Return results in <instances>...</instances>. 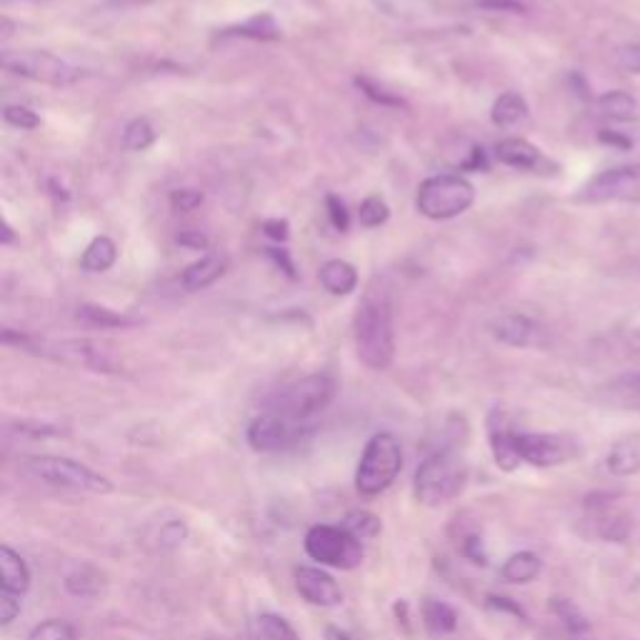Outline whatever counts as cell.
<instances>
[{
	"mask_svg": "<svg viewBox=\"0 0 640 640\" xmlns=\"http://www.w3.org/2000/svg\"><path fill=\"white\" fill-rule=\"evenodd\" d=\"M353 341L361 363L371 371H388L395 358L393 313L385 296H365L353 318Z\"/></svg>",
	"mask_w": 640,
	"mask_h": 640,
	"instance_id": "1",
	"label": "cell"
},
{
	"mask_svg": "<svg viewBox=\"0 0 640 640\" xmlns=\"http://www.w3.org/2000/svg\"><path fill=\"white\" fill-rule=\"evenodd\" d=\"M468 483V465L455 451H435L425 458L413 478L415 500L423 506H443L455 500Z\"/></svg>",
	"mask_w": 640,
	"mask_h": 640,
	"instance_id": "2",
	"label": "cell"
},
{
	"mask_svg": "<svg viewBox=\"0 0 640 640\" xmlns=\"http://www.w3.org/2000/svg\"><path fill=\"white\" fill-rule=\"evenodd\" d=\"M403 471V451L393 433H375L365 443L355 468V488L363 498H375L393 486Z\"/></svg>",
	"mask_w": 640,
	"mask_h": 640,
	"instance_id": "3",
	"label": "cell"
},
{
	"mask_svg": "<svg viewBox=\"0 0 640 640\" xmlns=\"http://www.w3.org/2000/svg\"><path fill=\"white\" fill-rule=\"evenodd\" d=\"M336 391L338 388L331 375H326V373L306 375L293 385L283 388V391L273 398V403H270L268 411L283 415V419L293 423L310 425V421H313L316 415L323 413L328 405L333 403Z\"/></svg>",
	"mask_w": 640,
	"mask_h": 640,
	"instance_id": "4",
	"label": "cell"
},
{
	"mask_svg": "<svg viewBox=\"0 0 640 640\" xmlns=\"http://www.w3.org/2000/svg\"><path fill=\"white\" fill-rule=\"evenodd\" d=\"M475 200V188L455 173H438L421 183L415 206L431 220H448L468 210Z\"/></svg>",
	"mask_w": 640,
	"mask_h": 640,
	"instance_id": "5",
	"label": "cell"
},
{
	"mask_svg": "<svg viewBox=\"0 0 640 640\" xmlns=\"http://www.w3.org/2000/svg\"><path fill=\"white\" fill-rule=\"evenodd\" d=\"M25 471L48 483V486L95 493V496L113 493V483L105 475L73 458H61V455H33V458L25 461Z\"/></svg>",
	"mask_w": 640,
	"mask_h": 640,
	"instance_id": "6",
	"label": "cell"
},
{
	"mask_svg": "<svg viewBox=\"0 0 640 640\" xmlns=\"http://www.w3.org/2000/svg\"><path fill=\"white\" fill-rule=\"evenodd\" d=\"M0 63H3L6 71L28 78V81L55 85V89L73 85L89 75L83 68L68 63L48 51H6L0 55Z\"/></svg>",
	"mask_w": 640,
	"mask_h": 640,
	"instance_id": "7",
	"label": "cell"
},
{
	"mask_svg": "<svg viewBox=\"0 0 640 640\" xmlns=\"http://www.w3.org/2000/svg\"><path fill=\"white\" fill-rule=\"evenodd\" d=\"M303 546L308 558H313L316 564L338 570H353L365 558L363 543L343 526H313L306 533Z\"/></svg>",
	"mask_w": 640,
	"mask_h": 640,
	"instance_id": "8",
	"label": "cell"
},
{
	"mask_svg": "<svg viewBox=\"0 0 640 640\" xmlns=\"http://www.w3.org/2000/svg\"><path fill=\"white\" fill-rule=\"evenodd\" d=\"M578 203H640V163L600 171L576 196Z\"/></svg>",
	"mask_w": 640,
	"mask_h": 640,
	"instance_id": "9",
	"label": "cell"
},
{
	"mask_svg": "<svg viewBox=\"0 0 640 640\" xmlns=\"http://www.w3.org/2000/svg\"><path fill=\"white\" fill-rule=\"evenodd\" d=\"M310 433V425L293 423L278 413H260L248 423L246 441L256 453H280L298 445Z\"/></svg>",
	"mask_w": 640,
	"mask_h": 640,
	"instance_id": "10",
	"label": "cell"
},
{
	"mask_svg": "<svg viewBox=\"0 0 640 640\" xmlns=\"http://www.w3.org/2000/svg\"><path fill=\"white\" fill-rule=\"evenodd\" d=\"M491 333L498 338L500 343L513 348H548L550 333L543 328L538 320H533L523 313H506L491 323Z\"/></svg>",
	"mask_w": 640,
	"mask_h": 640,
	"instance_id": "11",
	"label": "cell"
},
{
	"mask_svg": "<svg viewBox=\"0 0 640 640\" xmlns=\"http://www.w3.org/2000/svg\"><path fill=\"white\" fill-rule=\"evenodd\" d=\"M516 451L523 463L536 468H553L570 458L568 443L550 433H516Z\"/></svg>",
	"mask_w": 640,
	"mask_h": 640,
	"instance_id": "12",
	"label": "cell"
},
{
	"mask_svg": "<svg viewBox=\"0 0 640 640\" xmlns=\"http://www.w3.org/2000/svg\"><path fill=\"white\" fill-rule=\"evenodd\" d=\"M296 590L298 596L310 606L318 608H336L343 603V590L336 584L331 574H326L323 568L313 566H298L296 568Z\"/></svg>",
	"mask_w": 640,
	"mask_h": 640,
	"instance_id": "13",
	"label": "cell"
},
{
	"mask_svg": "<svg viewBox=\"0 0 640 640\" xmlns=\"http://www.w3.org/2000/svg\"><path fill=\"white\" fill-rule=\"evenodd\" d=\"M0 590L18 598L31 590V568L11 546H0Z\"/></svg>",
	"mask_w": 640,
	"mask_h": 640,
	"instance_id": "14",
	"label": "cell"
},
{
	"mask_svg": "<svg viewBox=\"0 0 640 640\" xmlns=\"http://www.w3.org/2000/svg\"><path fill=\"white\" fill-rule=\"evenodd\" d=\"M496 158L503 166L518 168V171H533L543 163V155L536 145L523 141V138H506L496 145Z\"/></svg>",
	"mask_w": 640,
	"mask_h": 640,
	"instance_id": "15",
	"label": "cell"
},
{
	"mask_svg": "<svg viewBox=\"0 0 640 640\" xmlns=\"http://www.w3.org/2000/svg\"><path fill=\"white\" fill-rule=\"evenodd\" d=\"M491 451L500 471H516L523 463L516 451V431H510L503 421H491Z\"/></svg>",
	"mask_w": 640,
	"mask_h": 640,
	"instance_id": "16",
	"label": "cell"
},
{
	"mask_svg": "<svg viewBox=\"0 0 640 640\" xmlns=\"http://www.w3.org/2000/svg\"><path fill=\"white\" fill-rule=\"evenodd\" d=\"M228 270V258L223 254H208L203 256L198 264H193L186 268V273H183V286L188 290H203L216 283L218 278H223V273Z\"/></svg>",
	"mask_w": 640,
	"mask_h": 640,
	"instance_id": "17",
	"label": "cell"
},
{
	"mask_svg": "<svg viewBox=\"0 0 640 640\" xmlns=\"http://www.w3.org/2000/svg\"><path fill=\"white\" fill-rule=\"evenodd\" d=\"M606 468L616 478H628V475L640 473V435L618 441L606 455Z\"/></svg>",
	"mask_w": 640,
	"mask_h": 640,
	"instance_id": "18",
	"label": "cell"
},
{
	"mask_svg": "<svg viewBox=\"0 0 640 640\" xmlns=\"http://www.w3.org/2000/svg\"><path fill=\"white\" fill-rule=\"evenodd\" d=\"M596 109L600 118H606L610 123H630L638 118V101L626 91L603 93L596 101Z\"/></svg>",
	"mask_w": 640,
	"mask_h": 640,
	"instance_id": "19",
	"label": "cell"
},
{
	"mask_svg": "<svg viewBox=\"0 0 640 640\" xmlns=\"http://www.w3.org/2000/svg\"><path fill=\"white\" fill-rule=\"evenodd\" d=\"M421 618L423 626L429 630L431 636H451L455 628H458V613L455 608L443 603V600H423L421 606Z\"/></svg>",
	"mask_w": 640,
	"mask_h": 640,
	"instance_id": "20",
	"label": "cell"
},
{
	"mask_svg": "<svg viewBox=\"0 0 640 640\" xmlns=\"http://www.w3.org/2000/svg\"><path fill=\"white\" fill-rule=\"evenodd\" d=\"M318 278L328 293L333 296L353 293L358 286L355 268L351 264H345V260H328V264H323V268H320Z\"/></svg>",
	"mask_w": 640,
	"mask_h": 640,
	"instance_id": "21",
	"label": "cell"
},
{
	"mask_svg": "<svg viewBox=\"0 0 640 640\" xmlns=\"http://www.w3.org/2000/svg\"><path fill=\"white\" fill-rule=\"evenodd\" d=\"M540 568H543V560L536 556V553L520 550V553H513L506 564H503L500 576L503 580H508V584L523 586V584H530V580H536Z\"/></svg>",
	"mask_w": 640,
	"mask_h": 640,
	"instance_id": "22",
	"label": "cell"
},
{
	"mask_svg": "<svg viewBox=\"0 0 640 640\" xmlns=\"http://www.w3.org/2000/svg\"><path fill=\"white\" fill-rule=\"evenodd\" d=\"M491 118L500 128H510V125H518L520 121L528 118V103L523 101V95L518 93H503L500 99L493 103Z\"/></svg>",
	"mask_w": 640,
	"mask_h": 640,
	"instance_id": "23",
	"label": "cell"
},
{
	"mask_svg": "<svg viewBox=\"0 0 640 640\" xmlns=\"http://www.w3.org/2000/svg\"><path fill=\"white\" fill-rule=\"evenodd\" d=\"M115 258H118V248L111 238H95L93 244L85 248V254L81 258V268L89 270V273H105L113 264Z\"/></svg>",
	"mask_w": 640,
	"mask_h": 640,
	"instance_id": "24",
	"label": "cell"
},
{
	"mask_svg": "<svg viewBox=\"0 0 640 640\" xmlns=\"http://www.w3.org/2000/svg\"><path fill=\"white\" fill-rule=\"evenodd\" d=\"M78 320H83V323H89L93 328H131L141 323V320L115 313V310L101 306H81L78 308Z\"/></svg>",
	"mask_w": 640,
	"mask_h": 640,
	"instance_id": "25",
	"label": "cell"
},
{
	"mask_svg": "<svg viewBox=\"0 0 640 640\" xmlns=\"http://www.w3.org/2000/svg\"><path fill=\"white\" fill-rule=\"evenodd\" d=\"M341 526L361 543L378 538V536H381V530H383L381 518H378L375 513H371V510H351L343 518Z\"/></svg>",
	"mask_w": 640,
	"mask_h": 640,
	"instance_id": "26",
	"label": "cell"
},
{
	"mask_svg": "<svg viewBox=\"0 0 640 640\" xmlns=\"http://www.w3.org/2000/svg\"><path fill=\"white\" fill-rule=\"evenodd\" d=\"M550 610L558 616V620L566 626L570 636H584L590 630L588 618L580 613V608L576 603H570L568 598H553Z\"/></svg>",
	"mask_w": 640,
	"mask_h": 640,
	"instance_id": "27",
	"label": "cell"
},
{
	"mask_svg": "<svg viewBox=\"0 0 640 640\" xmlns=\"http://www.w3.org/2000/svg\"><path fill=\"white\" fill-rule=\"evenodd\" d=\"M228 33L233 35H244V38H256V41H273V38L280 35V28L273 21V16H256L246 21L244 25H236L230 28Z\"/></svg>",
	"mask_w": 640,
	"mask_h": 640,
	"instance_id": "28",
	"label": "cell"
},
{
	"mask_svg": "<svg viewBox=\"0 0 640 640\" xmlns=\"http://www.w3.org/2000/svg\"><path fill=\"white\" fill-rule=\"evenodd\" d=\"M598 518V536L606 538V540H613V543H623L630 533V520L623 513H610V506L600 508Z\"/></svg>",
	"mask_w": 640,
	"mask_h": 640,
	"instance_id": "29",
	"label": "cell"
},
{
	"mask_svg": "<svg viewBox=\"0 0 640 640\" xmlns=\"http://www.w3.org/2000/svg\"><path fill=\"white\" fill-rule=\"evenodd\" d=\"M258 633L264 640H300L296 628L288 623L286 618L276 613H260L258 616Z\"/></svg>",
	"mask_w": 640,
	"mask_h": 640,
	"instance_id": "30",
	"label": "cell"
},
{
	"mask_svg": "<svg viewBox=\"0 0 640 640\" xmlns=\"http://www.w3.org/2000/svg\"><path fill=\"white\" fill-rule=\"evenodd\" d=\"M155 141L153 125L145 118H135L123 131V145L128 151H148Z\"/></svg>",
	"mask_w": 640,
	"mask_h": 640,
	"instance_id": "31",
	"label": "cell"
},
{
	"mask_svg": "<svg viewBox=\"0 0 640 640\" xmlns=\"http://www.w3.org/2000/svg\"><path fill=\"white\" fill-rule=\"evenodd\" d=\"M65 588L68 593H73L78 598H91L101 590V578L99 574H93L91 568H81L65 578Z\"/></svg>",
	"mask_w": 640,
	"mask_h": 640,
	"instance_id": "32",
	"label": "cell"
},
{
	"mask_svg": "<svg viewBox=\"0 0 640 640\" xmlns=\"http://www.w3.org/2000/svg\"><path fill=\"white\" fill-rule=\"evenodd\" d=\"M610 393L620 398V403L640 405V371L620 373L613 383H610Z\"/></svg>",
	"mask_w": 640,
	"mask_h": 640,
	"instance_id": "33",
	"label": "cell"
},
{
	"mask_svg": "<svg viewBox=\"0 0 640 640\" xmlns=\"http://www.w3.org/2000/svg\"><path fill=\"white\" fill-rule=\"evenodd\" d=\"M388 216H391V210H388V203L381 196H368L361 203V208H358V220H361V226L365 228L383 226Z\"/></svg>",
	"mask_w": 640,
	"mask_h": 640,
	"instance_id": "34",
	"label": "cell"
},
{
	"mask_svg": "<svg viewBox=\"0 0 640 640\" xmlns=\"http://www.w3.org/2000/svg\"><path fill=\"white\" fill-rule=\"evenodd\" d=\"M28 640H75V630L71 623H65V620H43V623H38Z\"/></svg>",
	"mask_w": 640,
	"mask_h": 640,
	"instance_id": "35",
	"label": "cell"
},
{
	"mask_svg": "<svg viewBox=\"0 0 640 640\" xmlns=\"http://www.w3.org/2000/svg\"><path fill=\"white\" fill-rule=\"evenodd\" d=\"M613 63L618 71L640 75V43H626L618 45L613 51Z\"/></svg>",
	"mask_w": 640,
	"mask_h": 640,
	"instance_id": "36",
	"label": "cell"
},
{
	"mask_svg": "<svg viewBox=\"0 0 640 640\" xmlns=\"http://www.w3.org/2000/svg\"><path fill=\"white\" fill-rule=\"evenodd\" d=\"M373 6L378 11L391 16V18H415L421 13L419 0H373Z\"/></svg>",
	"mask_w": 640,
	"mask_h": 640,
	"instance_id": "37",
	"label": "cell"
},
{
	"mask_svg": "<svg viewBox=\"0 0 640 640\" xmlns=\"http://www.w3.org/2000/svg\"><path fill=\"white\" fill-rule=\"evenodd\" d=\"M3 118L8 125H13V128H21V131H33L38 128V123H41V118H38L31 109H25V105H6Z\"/></svg>",
	"mask_w": 640,
	"mask_h": 640,
	"instance_id": "38",
	"label": "cell"
},
{
	"mask_svg": "<svg viewBox=\"0 0 640 640\" xmlns=\"http://www.w3.org/2000/svg\"><path fill=\"white\" fill-rule=\"evenodd\" d=\"M200 203H203V193H198V190L183 188V190H173L171 193V206H173V210H178V213L196 210Z\"/></svg>",
	"mask_w": 640,
	"mask_h": 640,
	"instance_id": "39",
	"label": "cell"
},
{
	"mask_svg": "<svg viewBox=\"0 0 640 640\" xmlns=\"http://www.w3.org/2000/svg\"><path fill=\"white\" fill-rule=\"evenodd\" d=\"M326 206H328V216H331V223L333 226L341 230V233H345L348 230V226H351V213H348V208H345V203L338 198V196H328L326 198Z\"/></svg>",
	"mask_w": 640,
	"mask_h": 640,
	"instance_id": "40",
	"label": "cell"
},
{
	"mask_svg": "<svg viewBox=\"0 0 640 640\" xmlns=\"http://www.w3.org/2000/svg\"><path fill=\"white\" fill-rule=\"evenodd\" d=\"M21 616V598L0 590V626H11Z\"/></svg>",
	"mask_w": 640,
	"mask_h": 640,
	"instance_id": "41",
	"label": "cell"
},
{
	"mask_svg": "<svg viewBox=\"0 0 640 640\" xmlns=\"http://www.w3.org/2000/svg\"><path fill=\"white\" fill-rule=\"evenodd\" d=\"M186 538H188V528L183 520H171L168 526H163V530H161V543L168 548L180 546V543Z\"/></svg>",
	"mask_w": 640,
	"mask_h": 640,
	"instance_id": "42",
	"label": "cell"
},
{
	"mask_svg": "<svg viewBox=\"0 0 640 640\" xmlns=\"http://www.w3.org/2000/svg\"><path fill=\"white\" fill-rule=\"evenodd\" d=\"M461 550H463L465 558L473 560V564H478V566L488 564V553H486V548H483L481 536H465Z\"/></svg>",
	"mask_w": 640,
	"mask_h": 640,
	"instance_id": "43",
	"label": "cell"
},
{
	"mask_svg": "<svg viewBox=\"0 0 640 640\" xmlns=\"http://www.w3.org/2000/svg\"><path fill=\"white\" fill-rule=\"evenodd\" d=\"M358 89H361L368 99H373L375 103H383V105H401V101L398 99H391V95L388 93H383L381 89H378V85H373L371 81H368V78H358Z\"/></svg>",
	"mask_w": 640,
	"mask_h": 640,
	"instance_id": "44",
	"label": "cell"
},
{
	"mask_svg": "<svg viewBox=\"0 0 640 640\" xmlns=\"http://www.w3.org/2000/svg\"><path fill=\"white\" fill-rule=\"evenodd\" d=\"M18 433H31L33 438H48V435H61V429L51 423H18Z\"/></svg>",
	"mask_w": 640,
	"mask_h": 640,
	"instance_id": "45",
	"label": "cell"
},
{
	"mask_svg": "<svg viewBox=\"0 0 640 640\" xmlns=\"http://www.w3.org/2000/svg\"><path fill=\"white\" fill-rule=\"evenodd\" d=\"M481 8H488V11H503V13H526V6L518 3V0H478Z\"/></svg>",
	"mask_w": 640,
	"mask_h": 640,
	"instance_id": "46",
	"label": "cell"
},
{
	"mask_svg": "<svg viewBox=\"0 0 640 640\" xmlns=\"http://www.w3.org/2000/svg\"><path fill=\"white\" fill-rule=\"evenodd\" d=\"M488 606L500 610V613H510V616H516V618H526V613H523V608H520L518 603H513V600L506 598V596H488Z\"/></svg>",
	"mask_w": 640,
	"mask_h": 640,
	"instance_id": "47",
	"label": "cell"
},
{
	"mask_svg": "<svg viewBox=\"0 0 640 640\" xmlns=\"http://www.w3.org/2000/svg\"><path fill=\"white\" fill-rule=\"evenodd\" d=\"M598 138H600V143H608V145H613V148H620V151H628L630 145H633V141L626 138V135H620V131H610V128L600 131Z\"/></svg>",
	"mask_w": 640,
	"mask_h": 640,
	"instance_id": "48",
	"label": "cell"
},
{
	"mask_svg": "<svg viewBox=\"0 0 640 640\" xmlns=\"http://www.w3.org/2000/svg\"><path fill=\"white\" fill-rule=\"evenodd\" d=\"M178 244H180V246H186V248H196V250H200V248H208V238H206V236H200V233L188 230V233H180V236H178Z\"/></svg>",
	"mask_w": 640,
	"mask_h": 640,
	"instance_id": "49",
	"label": "cell"
},
{
	"mask_svg": "<svg viewBox=\"0 0 640 640\" xmlns=\"http://www.w3.org/2000/svg\"><path fill=\"white\" fill-rule=\"evenodd\" d=\"M266 233L270 238H276V240H286L288 238V223L286 220H268L266 223Z\"/></svg>",
	"mask_w": 640,
	"mask_h": 640,
	"instance_id": "50",
	"label": "cell"
},
{
	"mask_svg": "<svg viewBox=\"0 0 640 640\" xmlns=\"http://www.w3.org/2000/svg\"><path fill=\"white\" fill-rule=\"evenodd\" d=\"M326 640H353V638L348 636L345 630H341V628H336V626H328V628H326Z\"/></svg>",
	"mask_w": 640,
	"mask_h": 640,
	"instance_id": "51",
	"label": "cell"
},
{
	"mask_svg": "<svg viewBox=\"0 0 640 640\" xmlns=\"http://www.w3.org/2000/svg\"><path fill=\"white\" fill-rule=\"evenodd\" d=\"M628 348H630V351H633V353L640 355V326L633 328V331H630V336H628Z\"/></svg>",
	"mask_w": 640,
	"mask_h": 640,
	"instance_id": "52",
	"label": "cell"
},
{
	"mask_svg": "<svg viewBox=\"0 0 640 640\" xmlns=\"http://www.w3.org/2000/svg\"><path fill=\"white\" fill-rule=\"evenodd\" d=\"M13 240V233H11V226L6 223V230H3V244H11Z\"/></svg>",
	"mask_w": 640,
	"mask_h": 640,
	"instance_id": "53",
	"label": "cell"
},
{
	"mask_svg": "<svg viewBox=\"0 0 640 640\" xmlns=\"http://www.w3.org/2000/svg\"><path fill=\"white\" fill-rule=\"evenodd\" d=\"M135 3H151V0H135Z\"/></svg>",
	"mask_w": 640,
	"mask_h": 640,
	"instance_id": "54",
	"label": "cell"
}]
</instances>
